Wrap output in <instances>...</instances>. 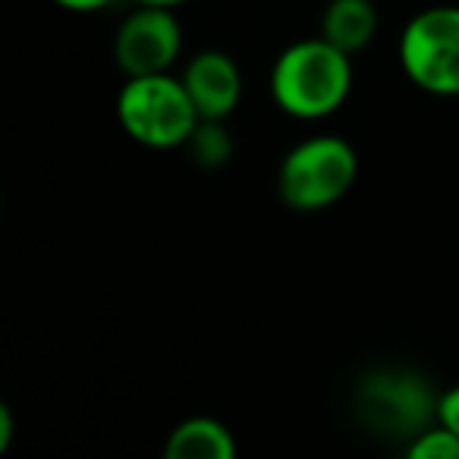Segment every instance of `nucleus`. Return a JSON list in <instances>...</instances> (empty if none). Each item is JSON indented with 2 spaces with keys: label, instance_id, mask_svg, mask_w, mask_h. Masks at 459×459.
Here are the masks:
<instances>
[{
  "label": "nucleus",
  "instance_id": "obj_1",
  "mask_svg": "<svg viewBox=\"0 0 459 459\" xmlns=\"http://www.w3.org/2000/svg\"><path fill=\"white\" fill-rule=\"evenodd\" d=\"M268 89L281 114L299 123L327 120L352 95V57L321 35L293 41L277 54Z\"/></svg>",
  "mask_w": 459,
  "mask_h": 459
},
{
  "label": "nucleus",
  "instance_id": "obj_2",
  "mask_svg": "<svg viewBox=\"0 0 459 459\" xmlns=\"http://www.w3.org/2000/svg\"><path fill=\"white\" fill-rule=\"evenodd\" d=\"M359 179V154L352 142L318 133L296 142L277 167V195L290 211L318 214L350 195Z\"/></svg>",
  "mask_w": 459,
  "mask_h": 459
},
{
  "label": "nucleus",
  "instance_id": "obj_3",
  "mask_svg": "<svg viewBox=\"0 0 459 459\" xmlns=\"http://www.w3.org/2000/svg\"><path fill=\"white\" fill-rule=\"evenodd\" d=\"M114 110L123 133L135 145L152 148V152L186 148L189 135L195 133L198 120H202L183 79L173 73L126 76Z\"/></svg>",
  "mask_w": 459,
  "mask_h": 459
},
{
  "label": "nucleus",
  "instance_id": "obj_4",
  "mask_svg": "<svg viewBox=\"0 0 459 459\" xmlns=\"http://www.w3.org/2000/svg\"><path fill=\"white\" fill-rule=\"evenodd\" d=\"M396 57L406 79L434 98H459V4H434L403 26Z\"/></svg>",
  "mask_w": 459,
  "mask_h": 459
},
{
  "label": "nucleus",
  "instance_id": "obj_5",
  "mask_svg": "<svg viewBox=\"0 0 459 459\" xmlns=\"http://www.w3.org/2000/svg\"><path fill=\"white\" fill-rule=\"evenodd\" d=\"M183 54V22L170 7L135 4L133 13L117 26L114 64L123 76L173 73Z\"/></svg>",
  "mask_w": 459,
  "mask_h": 459
},
{
  "label": "nucleus",
  "instance_id": "obj_6",
  "mask_svg": "<svg viewBox=\"0 0 459 459\" xmlns=\"http://www.w3.org/2000/svg\"><path fill=\"white\" fill-rule=\"evenodd\" d=\"M359 403L377 419V425L390 431H415L434 421L437 412V396L425 387V381L409 371H377L359 390Z\"/></svg>",
  "mask_w": 459,
  "mask_h": 459
},
{
  "label": "nucleus",
  "instance_id": "obj_7",
  "mask_svg": "<svg viewBox=\"0 0 459 459\" xmlns=\"http://www.w3.org/2000/svg\"><path fill=\"white\" fill-rule=\"evenodd\" d=\"M179 79L202 120H230L243 101V73L237 60L217 48L192 54Z\"/></svg>",
  "mask_w": 459,
  "mask_h": 459
},
{
  "label": "nucleus",
  "instance_id": "obj_8",
  "mask_svg": "<svg viewBox=\"0 0 459 459\" xmlns=\"http://www.w3.org/2000/svg\"><path fill=\"white\" fill-rule=\"evenodd\" d=\"M377 26H381V13L375 0H327L318 35L356 57L375 41Z\"/></svg>",
  "mask_w": 459,
  "mask_h": 459
},
{
  "label": "nucleus",
  "instance_id": "obj_9",
  "mask_svg": "<svg viewBox=\"0 0 459 459\" xmlns=\"http://www.w3.org/2000/svg\"><path fill=\"white\" fill-rule=\"evenodd\" d=\"M237 450L233 431L211 415H189L164 440V459H233Z\"/></svg>",
  "mask_w": 459,
  "mask_h": 459
},
{
  "label": "nucleus",
  "instance_id": "obj_10",
  "mask_svg": "<svg viewBox=\"0 0 459 459\" xmlns=\"http://www.w3.org/2000/svg\"><path fill=\"white\" fill-rule=\"evenodd\" d=\"M227 120H198L195 133L186 142L192 164L204 167V170H217L233 158V135L223 126Z\"/></svg>",
  "mask_w": 459,
  "mask_h": 459
},
{
  "label": "nucleus",
  "instance_id": "obj_11",
  "mask_svg": "<svg viewBox=\"0 0 459 459\" xmlns=\"http://www.w3.org/2000/svg\"><path fill=\"white\" fill-rule=\"evenodd\" d=\"M406 453L412 459H459V437L434 419L409 437Z\"/></svg>",
  "mask_w": 459,
  "mask_h": 459
},
{
  "label": "nucleus",
  "instance_id": "obj_12",
  "mask_svg": "<svg viewBox=\"0 0 459 459\" xmlns=\"http://www.w3.org/2000/svg\"><path fill=\"white\" fill-rule=\"evenodd\" d=\"M434 419H437L440 425H446L459 437V384H453L450 390H444V394L437 396V412H434Z\"/></svg>",
  "mask_w": 459,
  "mask_h": 459
},
{
  "label": "nucleus",
  "instance_id": "obj_13",
  "mask_svg": "<svg viewBox=\"0 0 459 459\" xmlns=\"http://www.w3.org/2000/svg\"><path fill=\"white\" fill-rule=\"evenodd\" d=\"M51 4H54V7H60V10H66V13L85 16V13H101V10L114 7L117 0H51Z\"/></svg>",
  "mask_w": 459,
  "mask_h": 459
},
{
  "label": "nucleus",
  "instance_id": "obj_14",
  "mask_svg": "<svg viewBox=\"0 0 459 459\" xmlns=\"http://www.w3.org/2000/svg\"><path fill=\"white\" fill-rule=\"evenodd\" d=\"M16 437V419L7 403H0V453H7Z\"/></svg>",
  "mask_w": 459,
  "mask_h": 459
},
{
  "label": "nucleus",
  "instance_id": "obj_15",
  "mask_svg": "<svg viewBox=\"0 0 459 459\" xmlns=\"http://www.w3.org/2000/svg\"><path fill=\"white\" fill-rule=\"evenodd\" d=\"M133 4H145V7H170V10H179L186 4H195V0H133Z\"/></svg>",
  "mask_w": 459,
  "mask_h": 459
}]
</instances>
